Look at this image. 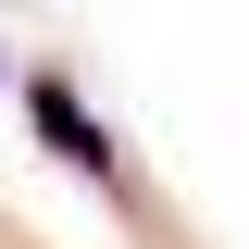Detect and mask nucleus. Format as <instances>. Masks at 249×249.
I'll return each mask as SVG.
<instances>
[{
	"instance_id": "f257e3e1",
	"label": "nucleus",
	"mask_w": 249,
	"mask_h": 249,
	"mask_svg": "<svg viewBox=\"0 0 249 249\" xmlns=\"http://www.w3.org/2000/svg\"><path fill=\"white\" fill-rule=\"evenodd\" d=\"M25 124H37V137H50V150H62L75 175L100 187V199H124V212H137V175H124V150H112V124H100L88 100H75V75H25Z\"/></svg>"
}]
</instances>
